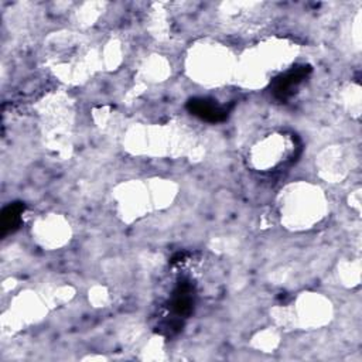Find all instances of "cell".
I'll return each instance as SVG.
<instances>
[{
  "label": "cell",
  "instance_id": "obj_2",
  "mask_svg": "<svg viewBox=\"0 0 362 362\" xmlns=\"http://www.w3.org/2000/svg\"><path fill=\"white\" fill-rule=\"evenodd\" d=\"M187 109L191 115L211 122H222L228 117V109L216 103V100L212 99H205V98H194L187 102Z\"/></svg>",
  "mask_w": 362,
  "mask_h": 362
},
{
  "label": "cell",
  "instance_id": "obj_1",
  "mask_svg": "<svg viewBox=\"0 0 362 362\" xmlns=\"http://www.w3.org/2000/svg\"><path fill=\"white\" fill-rule=\"evenodd\" d=\"M310 72H311V68L308 65H301L277 76L272 83L273 95L279 100H286L293 95V89H296L303 82V79L307 78Z\"/></svg>",
  "mask_w": 362,
  "mask_h": 362
},
{
  "label": "cell",
  "instance_id": "obj_4",
  "mask_svg": "<svg viewBox=\"0 0 362 362\" xmlns=\"http://www.w3.org/2000/svg\"><path fill=\"white\" fill-rule=\"evenodd\" d=\"M24 211V204L14 202L6 206L1 212V232L6 235L7 232H13L18 228L21 221V214Z\"/></svg>",
  "mask_w": 362,
  "mask_h": 362
},
{
  "label": "cell",
  "instance_id": "obj_3",
  "mask_svg": "<svg viewBox=\"0 0 362 362\" xmlns=\"http://www.w3.org/2000/svg\"><path fill=\"white\" fill-rule=\"evenodd\" d=\"M194 308L192 286L188 281H182L174 290L170 301V310L177 317H188Z\"/></svg>",
  "mask_w": 362,
  "mask_h": 362
}]
</instances>
